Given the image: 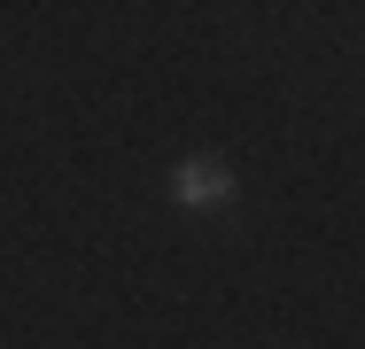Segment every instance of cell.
Listing matches in <instances>:
<instances>
[{
  "label": "cell",
  "instance_id": "obj_1",
  "mask_svg": "<svg viewBox=\"0 0 365 349\" xmlns=\"http://www.w3.org/2000/svg\"><path fill=\"white\" fill-rule=\"evenodd\" d=\"M171 194L187 209H225L233 202V171H225V163H179V171H171Z\"/></svg>",
  "mask_w": 365,
  "mask_h": 349
}]
</instances>
